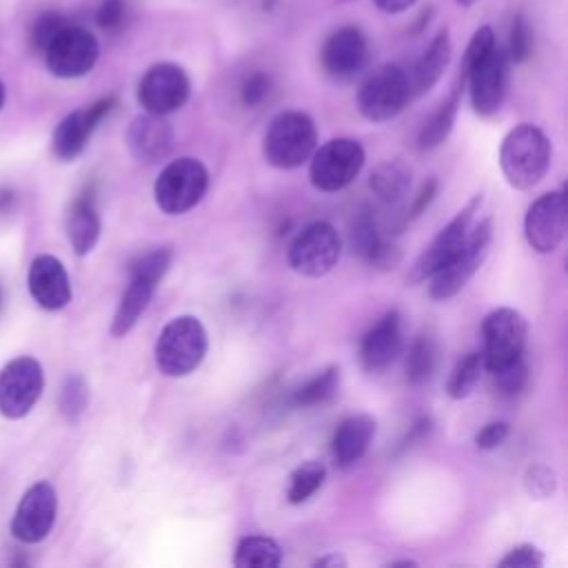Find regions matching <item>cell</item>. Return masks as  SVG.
Returning a JSON list of instances; mask_svg holds the SVG:
<instances>
[{
  "instance_id": "obj_1",
  "label": "cell",
  "mask_w": 568,
  "mask_h": 568,
  "mask_svg": "<svg viewBox=\"0 0 568 568\" xmlns=\"http://www.w3.org/2000/svg\"><path fill=\"white\" fill-rule=\"evenodd\" d=\"M550 142L535 124H517L508 131L499 149V166L515 189L535 186L548 171Z\"/></svg>"
},
{
  "instance_id": "obj_2",
  "label": "cell",
  "mask_w": 568,
  "mask_h": 568,
  "mask_svg": "<svg viewBox=\"0 0 568 568\" xmlns=\"http://www.w3.org/2000/svg\"><path fill=\"white\" fill-rule=\"evenodd\" d=\"M209 348L206 328L193 315H180L164 324L155 339V366L166 377H184L193 373Z\"/></svg>"
},
{
  "instance_id": "obj_3",
  "label": "cell",
  "mask_w": 568,
  "mask_h": 568,
  "mask_svg": "<svg viewBox=\"0 0 568 568\" xmlns=\"http://www.w3.org/2000/svg\"><path fill=\"white\" fill-rule=\"evenodd\" d=\"M169 264H171V251L166 246L146 251L131 264V280L120 297L118 311L111 322L113 337H124L135 326L140 315L146 311Z\"/></svg>"
},
{
  "instance_id": "obj_4",
  "label": "cell",
  "mask_w": 568,
  "mask_h": 568,
  "mask_svg": "<svg viewBox=\"0 0 568 568\" xmlns=\"http://www.w3.org/2000/svg\"><path fill=\"white\" fill-rule=\"evenodd\" d=\"M317 131L302 111H284L273 118L264 135V158L275 169H297L315 151Z\"/></svg>"
},
{
  "instance_id": "obj_5",
  "label": "cell",
  "mask_w": 568,
  "mask_h": 568,
  "mask_svg": "<svg viewBox=\"0 0 568 568\" xmlns=\"http://www.w3.org/2000/svg\"><path fill=\"white\" fill-rule=\"evenodd\" d=\"M206 186V166L195 158H178L160 171L153 184V197L162 213L180 215L191 211L204 197Z\"/></svg>"
},
{
  "instance_id": "obj_6",
  "label": "cell",
  "mask_w": 568,
  "mask_h": 568,
  "mask_svg": "<svg viewBox=\"0 0 568 568\" xmlns=\"http://www.w3.org/2000/svg\"><path fill=\"white\" fill-rule=\"evenodd\" d=\"M490 237H493V226L488 217L468 231L459 251L439 271H435L428 277L430 280L428 293L433 300H448L468 284V280L479 271V266L488 255Z\"/></svg>"
},
{
  "instance_id": "obj_7",
  "label": "cell",
  "mask_w": 568,
  "mask_h": 568,
  "mask_svg": "<svg viewBox=\"0 0 568 568\" xmlns=\"http://www.w3.org/2000/svg\"><path fill=\"white\" fill-rule=\"evenodd\" d=\"M526 320L519 311L508 306L490 311L481 324L484 368L493 373L521 359L526 346Z\"/></svg>"
},
{
  "instance_id": "obj_8",
  "label": "cell",
  "mask_w": 568,
  "mask_h": 568,
  "mask_svg": "<svg viewBox=\"0 0 568 568\" xmlns=\"http://www.w3.org/2000/svg\"><path fill=\"white\" fill-rule=\"evenodd\" d=\"M311 160V182L315 189L333 193L348 186L364 166V149L353 138H335L313 151Z\"/></svg>"
},
{
  "instance_id": "obj_9",
  "label": "cell",
  "mask_w": 568,
  "mask_h": 568,
  "mask_svg": "<svg viewBox=\"0 0 568 568\" xmlns=\"http://www.w3.org/2000/svg\"><path fill=\"white\" fill-rule=\"evenodd\" d=\"M413 98L408 73L395 64L379 67L362 84L357 93V109L371 122H386L395 118Z\"/></svg>"
},
{
  "instance_id": "obj_10",
  "label": "cell",
  "mask_w": 568,
  "mask_h": 568,
  "mask_svg": "<svg viewBox=\"0 0 568 568\" xmlns=\"http://www.w3.org/2000/svg\"><path fill=\"white\" fill-rule=\"evenodd\" d=\"M342 253V240L333 224L313 222L302 229L288 246V264L306 277H322L333 271Z\"/></svg>"
},
{
  "instance_id": "obj_11",
  "label": "cell",
  "mask_w": 568,
  "mask_h": 568,
  "mask_svg": "<svg viewBox=\"0 0 568 568\" xmlns=\"http://www.w3.org/2000/svg\"><path fill=\"white\" fill-rule=\"evenodd\" d=\"M100 55L95 36L84 27L67 24L44 49L47 67L58 78H80L89 73Z\"/></svg>"
},
{
  "instance_id": "obj_12",
  "label": "cell",
  "mask_w": 568,
  "mask_h": 568,
  "mask_svg": "<svg viewBox=\"0 0 568 568\" xmlns=\"http://www.w3.org/2000/svg\"><path fill=\"white\" fill-rule=\"evenodd\" d=\"M44 386L42 366L33 357H16L0 371V413L9 419L24 417Z\"/></svg>"
},
{
  "instance_id": "obj_13",
  "label": "cell",
  "mask_w": 568,
  "mask_h": 568,
  "mask_svg": "<svg viewBox=\"0 0 568 568\" xmlns=\"http://www.w3.org/2000/svg\"><path fill=\"white\" fill-rule=\"evenodd\" d=\"M191 93L189 75L171 62L153 64L138 84V102L144 111L169 115L178 111Z\"/></svg>"
},
{
  "instance_id": "obj_14",
  "label": "cell",
  "mask_w": 568,
  "mask_h": 568,
  "mask_svg": "<svg viewBox=\"0 0 568 568\" xmlns=\"http://www.w3.org/2000/svg\"><path fill=\"white\" fill-rule=\"evenodd\" d=\"M481 204V195H475L435 237L433 242L424 248V253L417 257V262L410 266V273H408V282L417 284V282H424L428 280L435 271H439L457 251L459 246L464 244L468 231H470V222L477 213Z\"/></svg>"
},
{
  "instance_id": "obj_15",
  "label": "cell",
  "mask_w": 568,
  "mask_h": 568,
  "mask_svg": "<svg viewBox=\"0 0 568 568\" xmlns=\"http://www.w3.org/2000/svg\"><path fill=\"white\" fill-rule=\"evenodd\" d=\"M568 209L564 191H550L539 195L526 211L524 233L530 248L537 253H552L566 235Z\"/></svg>"
},
{
  "instance_id": "obj_16",
  "label": "cell",
  "mask_w": 568,
  "mask_h": 568,
  "mask_svg": "<svg viewBox=\"0 0 568 568\" xmlns=\"http://www.w3.org/2000/svg\"><path fill=\"white\" fill-rule=\"evenodd\" d=\"M462 75L468 80L470 104L475 113L490 115L501 106L508 82V60L499 47H495L473 67L464 69Z\"/></svg>"
},
{
  "instance_id": "obj_17",
  "label": "cell",
  "mask_w": 568,
  "mask_h": 568,
  "mask_svg": "<svg viewBox=\"0 0 568 568\" xmlns=\"http://www.w3.org/2000/svg\"><path fill=\"white\" fill-rule=\"evenodd\" d=\"M55 510H58V497L53 486L49 481L33 484L22 495L16 508V515L11 521L13 537L24 544L42 541L55 521Z\"/></svg>"
},
{
  "instance_id": "obj_18",
  "label": "cell",
  "mask_w": 568,
  "mask_h": 568,
  "mask_svg": "<svg viewBox=\"0 0 568 568\" xmlns=\"http://www.w3.org/2000/svg\"><path fill=\"white\" fill-rule=\"evenodd\" d=\"M115 106L113 98H102L84 109H78L73 113H69L53 131V153L60 160H73L82 153V149L87 146L93 129L98 126V122Z\"/></svg>"
},
{
  "instance_id": "obj_19",
  "label": "cell",
  "mask_w": 568,
  "mask_h": 568,
  "mask_svg": "<svg viewBox=\"0 0 568 568\" xmlns=\"http://www.w3.org/2000/svg\"><path fill=\"white\" fill-rule=\"evenodd\" d=\"M402 351V320L397 311H388L359 342V362L368 373L388 368Z\"/></svg>"
},
{
  "instance_id": "obj_20",
  "label": "cell",
  "mask_w": 568,
  "mask_h": 568,
  "mask_svg": "<svg viewBox=\"0 0 568 568\" xmlns=\"http://www.w3.org/2000/svg\"><path fill=\"white\" fill-rule=\"evenodd\" d=\"M320 58H322V67L328 75L351 78L364 67V62L368 58L366 38L362 36V31L357 27L337 29L324 42Z\"/></svg>"
},
{
  "instance_id": "obj_21",
  "label": "cell",
  "mask_w": 568,
  "mask_h": 568,
  "mask_svg": "<svg viewBox=\"0 0 568 568\" xmlns=\"http://www.w3.org/2000/svg\"><path fill=\"white\" fill-rule=\"evenodd\" d=\"M31 297L47 311L64 308L71 302V284L62 262L53 255H38L29 266Z\"/></svg>"
},
{
  "instance_id": "obj_22",
  "label": "cell",
  "mask_w": 568,
  "mask_h": 568,
  "mask_svg": "<svg viewBox=\"0 0 568 568\" xmlns=\"http://www.w3.org/2000/svg\"><path fill=\"white\" fill-rule=\"evenodd\" d=\"M173 144V131L171 124L164 120V115L158 113H144L138 115L126 131V146L131 155L140 162H158L166 158Z\"/></svg>"
},
{
  "instance_id": "obj_23",
  "label": "cell",
  "mask_w": 568,
  "mask_h": 568,
  "mask_svg": "<svg viewBox=\"0 0 568 568\" xmlns=\"http://www.w3.org/2000/svg\"><path fill=\"white\" fill-rule=\"evenodd\" d=\"M375 435V419L371 415H348L339 422V426L333 433L331 450L335 457V464L346 468L355 462H359Z\"/></svg>"
},
{
  "instance_id": "obj_24",
  "label": "cell",
  "mask_w": 568,
  "mask_h": 568,
  "mask_svg": "<svg viewBox=\"0 0 568 568\" xmlns=\"http://www.w3.org/2000/svg\"><path fill=\"white\" fill-rule=\"evenodd\" d=\"M67 233L78 255H87L95 246L100 237V215L95 209L93 191H84L73 200L67 215Z\"/></svg>"
},
{
  "instance_id": "obj_25",
  "label": "cell",
  "mask_w": 568,
  "mask_h": 568,
  "mask_svg": "<svg viewBox=\"0 0 568 568\" xmlns=\"http://www.w3.org/2000/svg\"><path fill=\"white\" fill-rule=\"evenodd\" d=\"M448 60H450L448 33L439 31L433 38V42L428 44V49L422 53V58L417 60V64L413 69V75H408L413 95H422V93L430 91L437 84V80L442 78Z\"/></svg>"
},
{
  "instance_id": "obj_26",
  "label": "cell",
  "mask_w": 568,
  "mask_h": 568,
  "mask_svg": "<svg viewBox=\"0 0 568 568\" xmlns=\"http://www.w3.org/2000/svg\"><path fill=\"white\" fill-rule=\"evenodd\" d=\"M233 564L237 568H275L282 564V548L271 537L248 535L237 541Z\"/></svg>"
},
{
  "instance_id": "obj_27",
  "label": "cell",
  "mask_w": 568,
  "mask_h": 568,
  "mask_svg": "<svg viewBox=\"0 0 568 568\" xmlns=\"http://www.w3.org/2000/svg\"><path fill=\"white\" fill-rule=\"evenodd\" d=\"M410 186V169L402 160H386L371 173V189L384 202H397Z\"/></svg>"
},
{
  "instance_id": "obj_28",
  "label": "cell",
  "mask_w": 568,
  "mask_h": 568,
  "mask_svg": "<svg viewBox=\"0 0 568 568\" xmlns=\"http://www.w3.org/2000/svg\"><path fill=\"white\" fill-rule=\"evenodd\" d=\"M457 106H459V89L453 91V95L433 113V118H430V120L424 124V129L419 131L417 146H419L422 151H430V149L439 146V144L448 138V133H450V129H453V124H455Z\"/></svg>"
},
{
  "instance_id": "obj_29",
  "label": "cell",
  "mask_w": 568,
  "mask_h": 568,
  "mask_svg": "<svg viewBox=\"0 0 568 568\" xmlns=\"http://www.w3.org/2000/svg\"><path fill=\"white\" fill-rule=\"evenodd\" d=\"M481 371H484V359H481V353H468L464 355L455 368L450 371V377H448V384H446V390L453 399H464L468 397L479 377H481Z\"/></svg>"
},
{
  "instance_id": "obj_30",
  "label": "cell",
  "mask_w": 568,
  "mask_h": 568,
  "mask_svg": "<svg viewBox=\"0 0 568 568\" xmlns=\"http://www.w3.org/2000/svg\"><path fill=\"white\" fill-rule=\"evenodd\" d=\"M339 384V368L328 366L322 373H317L315 377H311L308 382H304L295 393H293V402L297 406H317L328 402Z\"/></svg>"
},
{
  "instance_id": "obj_31",
  "label": "cell",
  "mask_w": 568,
  "mask_h": 568,
  "mask_svg": "<svg viewBox=\"0 0 568 568\" xmlns=\"http://www.w3.org/2000/svg\"><path fill=\"white\" fill-rule=\"evenodd\" d=\"M326 479V468L322 462H315V459H308L304 464H300L293 475H291V484H288V501L291 504H302L306 501L311 495H315L322 484Z\"/></svg>"
},
{
  "instance_id": "obj_32",
  "label": "cell",
  "mask_w": 568,
  "mask_h": 568,
  "mask_svg": "<svg viewBox=\"0 0 568 568\" xmlns=\"http://www.w3.org/2000/svg\"><path fill=\"white\" fill-rule=\"evenodd\" d=\"M437 364V346L430 337L419 335L406 355V379L410 384H422L426 382Z\"/></svg>"
},
{
  "instance_id": "obj_33",
  "label": "cell",
  "mask_w": 568,
  "mask_h": 568,
  "mask_svg": "<svg viewBox=\"0 0 568 568\" xmlns=\"http://www.w3.org/2000/svg\"><path fill=\"white\" fill-rule=\"evenodd\" d=\"M87 402H89V388H87V382L82 375H69L64 382H62V388H60V397H58V404H60V413L69 419V422H78L87 408Z\"/></svg>"
},
{
  "instance_id": "obj_34",
  "label": "cell",
  "mask_w": 568,
  "mask_h": 568,
  "mask_svg": "<svg viewBox=\"0 0 568 568\" xmlns=\"http://www.w3.org/2000/svg\"><path fill=\"white\" fill-rule=\"evenodd\" d=\"M351 242H353V251H357L366 262L371 260V255L377 251V246L384 242L377 233V222L375 215L368 209H362L357 213V217L353 220V231H351Z\"/></svg>"
},
{
  "instance_id": "obj_35",
  "label": "cell",
  "mask_w": 568,
  "mask_h": 568,
  "mask_svg": "<svg viewBox=\"0 0 568 568\" xmlns=\"http://www.w3.org/2000/svg\"><path fill=\"white\" fill-rule=\"evenodd\" d=\"M524 488L535 499H546L557 488V475L552 468L544 464H532L524 473Z\"/></svg>"
},
{
  "instance_id": "obj_36",
  "label": "cell",
  "mask_w": 568,
  "mask_h": 568,
  "mask_svg": "<svg viewBox=\"0 0 568 568\" xmlns=\"http://www.w3.org/2000/svg\"><path fill=\"white\" fill-rule=\"evenodd\" d=\"M67 18L55 13V11H47L42 13L36 22H33V29H31V42L38 51L44 53V49L51 44V40L67 27Z\"/></svg>"
},
{
  "instance_id": "obj_37",
  "label": "cell",
  "mask_w": 568,
  "mask_h": 568,
  "mask_svg": "<svg viewBox=\"0 0 568 568\" xmlns=\"http://www.w3.org/2000/svg\"><path fill=\"white\" fill-rule=\"evenodd\" d=\"M526 377H528V368H526L524 357L513 362V364H508V366H504V368L493 371V379H495L497 388L504 395H517L524 388Z\"/></svg>"
},
{
  "instance_id": "obj_38",
  "label": "cell",
  "mask_w": 568,
  "mask_h": 568,
  "mask_svg": "<svg viewBox=\"0 0 568 568\" xmlns=\"http://www.w3.org/2000/svg\"><path fill=\"white\" fill-rule=\"evenodd\" d=\"M530 51H532L530 27L524 16H517L513 20V29H510V58H513V62H526Z\"/></svg>"
},
{
  "instance_id": "obj_39",
  "label": "cell",
  "mask_w": 568,
  "mask_h": 568,
  "mask_svg": "<svg viewBox=\"0 0 568 568\" xmlns=\"http://www.w3.org/2000/svg\"><path fill=\"white\" fill-rule=\"evenodd\" d=\"M501 568H541L544 566V552L532 544H521L508 550L504 559H499Z\"/></svg>"
},
{
  "instance_id": "obj_40",
  "label": "cell",
  "mask_w": 568,
  "mask_h": 568,
  "mask_svg": "<svg viewBox=\"0 0 568 568\" xmlns=\"http://www.w3.org/2000/svg\"><path fill=\"white\" fill-rule=\"evenodd\" d=\"M126 16V2L124 0H102L95 11V22L104 31H118Z\"/></svg>"
},
{
  "instance_id": "obj_41",
  "label": "cell",
  "mask_w": 568,
  "mask_h": 568,
  "mask_svg": "<svg viewBox=\"0 0 568 568\" xmlns=\"http://www.w3.org/2000/svg\"><path fill=\"white\" fill-rule=\"evenodd\" d=\"M271 91V78L266 73H251L240 89V98L246 106H257Z\"/></svg>"
},
{
  "instance_id": "obj_42",
  "label": "cell",
  "mask_w": 568,
  "mask_h": 568,
  "mask_svg": "<svg viewBox=\"0 0 568 568\" xmlns=\"http://www.w3.org/2000/svg\"><path fill=\"white\" fill-rule=\"evenodd\" d=\"M508 430L506 422H490L475 435V444L479 450H493L508 437Z\"/></svg>"
},
{
  "instance_id": "obj_43",
  "label": "cell",
  "mask_w": 568,
  "mask_h": 568,
  "mask_svg": "<svg viewBox=\"0 0 568 568\" xmlns=\"http://www.w3.org/2000/svg\"><path fill=\"white\" fill-rule=\"evenodd\" d=\"M435 193H437V180H428V182L419 189V193H417V197H415V202H413V206H410V217H417V215L433 202Z\"/></svg>"
},
{
  "instance_id": "obj_44",
  "label": "cell",
  "mask_w": 568,
  "mask_h": 568,
  "mask_svg": "<svg viewBox=\"0 0 568 568\" xmlns=\"http://www.w3.org/2000/svg\"><path fill=\"white\" fill-rule=\"evenodd\" d=\"M313 566H320V568H344L346 566V559H344V555H339V552H326V555H322V557H317L315 561H313Z\"/></svg>"
},
{
  "instance_id": "obj_45",
  "label": "cell",
  "mask_w": 568,
  "mask_h": 568,
  "mask_svg": "<svg viewBox=\"0 0 568 568\" xmlns=\"http://www.w3.org/2000/svg\"><path fill=\"white\" fill-rule=\"evenodd\" d=\"M382 11L386 13H399L404 9H408L415 0H373Z\"/></svg>"
},
{
  "instance_id": "obj_46",
  "label": "cell",
  "mask_w": 568,
  "mask_h": 568,
  "mask_svg": "<svg viewBox=\"0 0 568 568\" xmlns=\"http://www.w3.org/2000/svg\"><path fill=\"white\" fill-rule=\"evenodd\" d=\"M384 566H388V568H395V566H417V561H413V559H393V561H388V564H384Z\"/></svg>"
},
{
  "instance_id": "obj_47",
  "label": "cell",
  "mask_w": 568,
  "mask_h": 568,
  "mask_svg": "<svg viewBox=\"0 0 568 568\" xmlns=\"http://www.w3.org/2000/svg\"><path fill=\"white\" fill-rule=\"evenodd\" d=\"M2 104H4V84L0 82V109H2Z\"/></svg>"
},
{
  "instance_id": "obj_48",
  "label": "cell",
  "mask_w": 568,
  "mask_h": 568,
  "mask_svg": "<svg viewBox=\"0 0 568 568\" xmlns=\"http://www.w3.org/2000/svg\"><path fill=\"white\" fill-rule=\"evenodd\" d=\"M462 7H470V4H475L477 0H457Z\"/></svg>"
},
{
  "instance_id": "obj_49",
  "label": "cell",
  "mask_w": 568,
  "mask_h": 568,
  "mask_svg": "<svg viewBox=\"0 0 568 568\" xmlns=\"http://www.w3.org/2000/svg\"><path fill=\"white\" fill-rule=\"evenodd\" d=\"M0 302H2V293H0Z\"/></svg>"
}]
</instances>
